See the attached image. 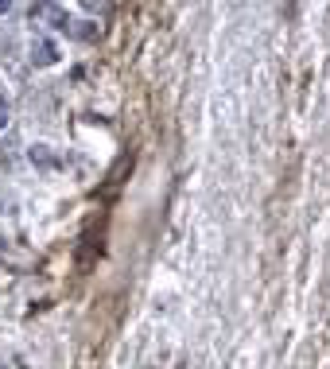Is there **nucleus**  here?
I'll return each instance as SVG.
<instances>
[{
	"label": "nucleus",
	"instance_id": "obj_6",
	"mask_svg": "<svg viewBox=\"0 0 330 369\" xmlns=\"http://www.w3.org/2000/svg\"><path fill=\"white\" fill-rule=\"evenodd\" d=\"M0 249H4V241H0Z\"/></svg>",
	"mask_w": 330,
	"mask_h": 369
},
{
	"label": "nucleus",
	"instance_id": "obj_5",
	"mask_svg": "<svg viewBox=\"0 0 330 369\" xmlns=\"http://www.w3.org/2000/svg\"><path fill=\"white\" fill-rule=\"evenodd\" d=\"M0 12H8V0H0Z\"/></svg>",
	"mask_w": 330,
	"mask_h": 369
},
{
	"label": "nucleus",
	"instance_id": "obj_4",
	"mask_svg": "<svg viewBox=\"0 0 330 369\" xmlns=\"http://www.w3.org/2000/svg\"><path fill=\"white\" fill-rule=\"evenodd\" d=\"M4 125H8V101L0 98V128H4Z\"/></svg>",
	"mask_w": 330,
	"mask_h": 369
},
{
	"label": "nucleus",
	"instance_id": "obj_2",
	"mask_svg": "<svg viewBox=\"0 0 330 369\" xmlns=\"http://www.w3.org/2000/svg\"><path fill=\"white\" fill-rule=\"evenodd\" d=\"M32 163H39V168H55V152L47 148V144H35L32 148Z\"/></svg>",
	"mask_w": 330,
	"mask_h": 369
},
{
	"label": "nucleus",
	"instance_id": "obj_7",
	"mask_svg": "<svg viewBox=\"0 0 330 369\" xmlns=\"http://www.w3.org/2000/svg\"><path fill=\"white\" fill-rule=\"evenodd\" d=\"M0 369H4V365H0Z\"/></svg>",
	"mask_w": 330,
	"mask_h": 369
},
{
	"label": "nucleus",
	"instance_id": "obj_3",
	"mask_svg": "<svg viewBox=\"0 0 330 369\" xmlns=\"http://www.w3.org/2000/svg\"><path fill=\"white\" fill-rule=\"evenodd\" d=\"M74 35H78V39H97V35H102V32H97V24H82V27H74Z\"/></svg>",
	"mask_w": 330,
	"mask_h": 369
},
{
	"label": "nucleus",
	"instance_id": "obj_1",
	"mask_svg": "<svg viewBox=\"0 0 330 369\" xmlns=\"http://www.w3.org/2000/svg\"><path fill=\"white\" fill-rule=\"evenodd\" d=\"M55 59H59V47H55L51 39H39L32 47V62H35V67H51Z\"/></svg>",
	"mask_w": 330,
	"mask_h": 369
}]
</instances>
